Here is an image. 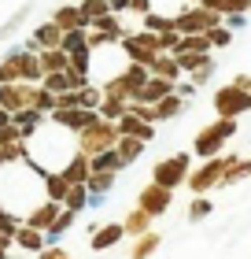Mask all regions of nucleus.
Wrapping results in <instances>:
<instances>
[{
  "instance_id": "40",
  "label": "nucleus",
  "mask_w": 251,
  "mask_h": 259,
  "mask_svg": "<svg viewBox=\"0 0 251 259\" xmlns=\"http://www.w3.org/2000/svg\"><path fill=\"white\" fill-rule=\"evenodd\" d=\"M67 56L70 52H81V49H89V37H85V30H70V33H63V45H59Z\"/></svg>"
},
{
  "instance_id": "19",
  "label": "nucleus",
  "mask_w": 251,
  "mask_h": 259,
  "mask_svg": "<svg viewBox=\"0 0 251 259\" xmlns=\"http://www.w3.org/2000/svg\"><path fill=\"white\" fill-rule=\"evenodd\" d=\"M44 119H48V115H41L37 108H22V111H15V115H11V122H15L19 130H22V137H33V134H37V130L44 126Z\"/></svg>"
},
{
  "instance_id": "1",
  "label": "nucleus",
  "mask_w": 251,
  "mask_h": 259,
  "mask_svg": "<svg viewBox=\"0 0 251 259\" xmlns=\"http://www.w3.org/2000/svg\"><path fill=\"white\" fill-rule=\"evenodd\" d=\"M41 63H37V52L30 49H11L4 60H0V85H8V81H33V85H41Z\"/></svg>"
},
{
  "instance_id": "53",
  "label": "nucleus",
  "mask_w": 251,
  "mask_h": 259,
  "mask_svg": "<svg viewBox=\"0 0 251 259\" xmlns=\"http://www.w3.org/2000/svg\"><path fill=\"white\" fill-rule=\"evenodd\" d=\"M233 85H240V89H251V78H247V74H236V78H233Z\"/></svg>"
},
{
  "instance_id": "27",
  "label": "nucleus",
  "mask_w": 251,
  "mask_h": 259,
  "mask_svg": "<svg viewBox=\"0 0 251 259\" xmlns=\"http://www.w3.org/2000/svg\"><path fill=\"white\" fill-rule=\"evenodd\" d=\"M89 30H96V33H104V37L107 41H122V22H118V15H115V11H111V15H104V19H96V22H89Z\"/></svg>"
},
{
  "instance_id": "47",
  "label": "nucleus",
  "mask_w": 251,
  "mask_h": 259,
  "mask_svg": "<svg viewBox=\"0 0 251 259\" xmlns=\"http://www.w3.org/2000/svg\"><path fill=\"white\" fill-rule=\"evenodd\" d=\"M26 11H30V8H19V11H15V15H11V19L4 22V26H0V37H11V30H15V26H19V22H22V19H26Z\"/></svg>"
},
{
  "instance_id": "34",
  "label": "nucleus",
  "mask_w": 251,
  "mask_h": 259,
  "mask_svg": "<svg viewBox=\"0 0 251 259\" xmlns=\"http://www.w3.org/2000/svg\"><path fill=\"white\" fill-rule=\"evenodd\" d=\"M81 15H85L89 22H96V19H104V15H111V0H81Z\"/></svg>"
},
{
  "instance_id": "49",
  "label": "nucleus",
  "mask_w": 251,
  "mask_h": 259,
  "mask_svg": "<svg viewBox=\"0 0 251 259\" xmlns=\"http://www.w3.org/2000/svg\"><path fill=\"white\" fill-rule=\"evenodd\" d=\"M37 259H70V255H67L63 248H56V244H52V248H41V252H37Z\"/></svg>"
},
{
  "instance_id": "18",
  "label": "nucleus",
  "mask_w": 251,
  "mask_h": 259,
  "mask_svg": "<svg viewBox=\"0 0 251 259\" xmlns=\"http://www.w3.org/2000/svg\"><path fill=\"white\" fill-rule=\"evenodd\" d=\"M126 237V226L122 222H111V226H100V230H92V252H107V248H115L118 241Z\"/></svg>"
},
{
  "instance_id": "30",
  "label": "nucleus",
  "mask_w": 251,
  "mask_h": 259,
  "mask_svg": "<svg viewBox=\"0 0 251 259\" xmlns=\"http://www.w3.org/2000/svg\"><path fill=\"white\" fill-rule=\"evenodd\" d=\"M115 152H118V159H122L126 163V167H129V163H133L137 156H140V152H144V141H140V137H118V145H115Z\"/></svg>"
},
{
  "instance_id": "13",
  "label": "nucleus",
  "mask_w": 251,
  "mask_h": 259,
  "mask_svg": "<svg viewBox=\"0 0 251 259\" xmlns=\"http://www.w3.org/2000/svg\"><path fill=\"white\" fill-rule=\"evenodd\" d=\"M59 45H63V30L48 19V22H41V26L33 30V37H30L26 49H30V52H41V49H59Z\"/></svg>"
},
{
  "instance_id": "10",
  "label": "nucleus",
  "mask_w": 251,
  "mask_h": 259,
  "mask_svg": "<svg viewBox=\"0 0 251 259\" xmlns=\"http://www.w3.org/2000/svg\"><path fill=\"white\" fill-rule=\"evenodd\" d=\"M170 200H174V189L148 182L144 189H140V196H137V207H140V211H148V215L155 219V215H163V211H170Z\"/></svg>"
},
{
  "instance_id": "16",
  "label": "nucleus",
  "mask_w": 251,
  "mask_h": 259,
  "mask_svg": "<svg viewBox=\"0 0 251 259\" xmlns=\"http://www.w3.org/2000/svg\"><path fill=\"white\" fill-rule=\"evenodd\" d=\"M115 126H118V134H126V137H140L144 145L155 137V122H144V119H140V115H133V111H126Z\"/></svg>"
},
{
  "instance_id": "38",
  "label": "nucleus",
  "mask_w": 251,
  "mask_h": 259,
  "mask_svg": "<svg viewBox=\"0 0 251 259\" xmlns=\"http://www.w3.org/2000/svg\"><path fill=\"white\" fill-rule=\"evenodd\" d=\"M100 100H104V89H100V85H92V81H89V85H81V93H78V104H81V108L96 111Z\"/></svg>"
},
{
  "instance_id": "9",
  "label": "nucleus",
  "mask_w": 251,
  "mask_h": 259,
  "mask_svg": "<svg viewBox=\"0 0 251 259\" xmlns=\"http://www.w3.org/2000/svg\"><path fill=\"white\" fill-rule=\"evenodd\" d=\"M222 174H225V156H211V159H203V167H196L192 174H188L185 185L196 196H203V193H211L214 185H222Z\"/></svg>"
},
{
  "instance_id": "11",
  "label": "nucleus",
  "mask_w": 251,
  "mask_h": 259,
  "mask_svg": "<svg viewBox=\"0 0 251 259\" xmlns=\"http://www.w3.org/2000/svg\"><path fill=\"white\" fill-rule=\"evenodd\" d=\"M96 119H100V115H96V111H89V108H56V111L48 115V122L70 130V134H81V130L92 126Z\"/></svg>"
},
{
  "instance_id": "43",
  "label": "nucleus",
  "mask_w": 251,
  "mask_h": 259,
  "mask_svg": "<svg viewBox=\"0 0 251 259\" xmlns=\"http://www.w3.org/2000/svg\"><path fill=\"white\" fill-rule=\"evenodd\" d=\"M207 41H211V49H225V45L233 41V30H229V26H225V22H222V26L207 30Z\"/></svg>"
},
{
  "instance_id": "2",
  "label": "nucleus",
  "mask_w": 251,
  "mask_h": 259,
  "mask_svg": "<svg viewBox=\"0 0 251 259\" xmlns=\"http://www.w3.org/2000/svg\"><path fill=\"white\" fill-rule=\"evenodd\" d=\"M118 126L115 122H104V119H96L92 126H85L81 134H74V148L81 152V156H96V152H107V148H115L118 145Z\"/></svg>"
},
{
  "instance_id": "39",
  "label": "nucleus",
  "mask_w": 251,
  "mask_h": 259,
  "mask_svg": "<svg viewBox=\"0 0 251 259\" xmlns=\"http://www.w3.org/2000/svg\"><path fill=\"white\" fill-rule=\"evenodd\" d=\"M85 204H89V189H85V185H70V193H67V200H63V207L78 215V211L85 207Z\"/></svg>"
},
{
  "instance_id": "7",
  "label": "nucleus",
  "mask_w": 251,
  "mask_h": 259,
  "mask_svg": "<svg viewBox=\"0 0 251 259\" xmlns=\"http://www.w3.org/2000/svg\"><path fill=\"white\" fill-rule=\"evenodd\" d=\"M214 111L218 119H240V115L251 111V89H240V85H222L214 93Z\"/></svg>"
},
{
  "instance_id": "21",
  "label": "nucleus",
  "mask_w": 251,
  "mask_h": 259,
  "mask_svg": "<svg viewBox=\"0 0 251 259\" xmlns=\"http://www.w3.org/2000/svg\"><path fill=\"white\" fill-rule=\"evenodd\" d=\"M148 74H155V78H166V81H177V78H181V67H177L174 52H159V56L152 60Z\"/></svg>"
},
{
  "instance_id": "41",
  "label": "nucleus",
  "mask_w": 251,
  "mask_h": 259,
  "mask_svg": "<svg viewBox=\"0 0 251 259\" xmlns=\"http://www.w3.org/2000/svg\"><path fill=\"white\" fill-rule=\"evenodd\" d=\"M211 56V52H207ZM207 56H199V52H174V60H177V67H181V74H192V70L207 60Z\"/></svg>"
},
{
  "instance_id": "5",
  "label": "nucleus",
  "mask_w": 251,
  "mask_h": 259,
  "mask_svg": "<svg viewBox=\"0 0 251 259\" xmlns=\"http://www.w3.org/2000/svg\"><path fill=\"white\" fill-rule=\"evenodd\" d=\"M188 174H192V156L188 152H174V156H166L152 167V182L166 185V189H177V185L188 182Z\"/></svg>"
},
{
  "instance_id": "46",
  "label": "nucleus",
  "mask_w": 251,
  "mask_h": 259,
  "mask_svg": "<svg viewBox=\"0 0 251 259\" xmlns=\"http://www.w3.org/2000/svg\"><path fill=\"white\" fill-rule=\"evenodd\" d=\"M19 141H26V137H22V130H19L15 122L0 126V145H19Z\"/></svg>"
},
{
  "instance_id": "44",
  "label": "nucleus",
  "mask_w": 251,
  "mask_h": 259,
  "mask_svg": "<svg viewBox=\"0 0 251 259\" xmlns=\"http://www.w3.org/2000/svg\"><path fill=\"white\" fill-rule=\"evenodd\" d=\"M214 67H218V63H214L211 56H207V60H203V63H199V67L192 70V74H188V78H192V85H196V89L203 85V81H211V74H214Z\"/></svg>"
},
{
  "instance_id": "20",
  "label": "nucleus",
  "mask_w": 251,
  "mask_h": 259,
  "mask_svg": "<svg viewBox=\"0 0 251 259\" xmlns=\"http://www.w3.org/2000/svg\"><path fill=\"white\" fill-rule=\"evenodd\" d=\"M89 170H92V167H89V156H81V152H74V156L67 159V167L59 170V174L67 178V185H85Z\"/></svg>"
},
{
  "instance_id": "45",
  "label": "nucleus",
  "mask_w": 251,
  "mask_h": 259,
  "mask_svg": "<svg viewBox=\"0 0 251 259\" xmlns=\"http://www.w3.org/2000/svg\"><path fill=\"white\" fill-rule=\"evenodd\" d=\"M207 215H211V200H207V196H196L192 207H188V219L199 222V219H207Z\"/></svg>"
},
{
  "instance_id": "51",
  "label": "nucleus",
  "mask_w": 251,
  "mask_h": 259,
  "mask_svg": "<svg viewBox=\"0 0 251 259\" xmlns=\"http://www.w3.org/2000/svg\"><path fill=\"white\" fill-rule=\"evenodd\" d=\"M174 93H177V97H196V85H192V81H181V85H174Z\"/></svg>"
},
{
  "instance_id": "15",
  "label": "nucleus",
  "mask_w": 251,
  "mask_h": 259,
  "mask_svg": "<svg viewBox=\"0 0 251 259\" xmlns=\"http://www.w3.org/2000/svg\"><path fill=\"white\" fill-rule=\"evenodd\" d=\"M174 85H177V81H166V78H148L144 81V85H140V93H137V104H148V108H152V104H159L163 97H170V93H174Z\"/></svg>"
},
{
  "instance_id": "23",
  "label": "nucleus",
  "mask_w": 251,
  "mask_h": 259,
  "mask_svg": "<svg viewBox=\"0 0 251 259\" xmlns=\"http://www.w3.org/2000/svg\"><path fill=\"white\" fill-rule=\"evenodd\" d=\"M185 97H177V93H170V97H163L159 104H152V111H155V122H166V119H174V115H181L185 111Z\"/></svg>"
},
{
  "instance_id": "6",
  "label": "nucleus",
  "mask_w": 251,
  "mask_h": 259,
  "mask_svg": "<svg viewBox=\"0 0 251 259\" xmlns=\"http://www.w3.org/2000/svg\"><path fill=\"white\" fill-rule=\"evenodd\" d=\"M122 52H126V60L129 63H140V67H152V60L159 56V33H148V30H140V33H122Z\"/></svg>"
},
{
  "instance_id": "4",
  "label": "nucleus",
  "mask_w": 251,
  "mask_h": 259,
  "mask_svg": "<svg viewBox=\"0 0 251 259\" xmlns=\"http://www.w3.org/2000/svg\"><path fill=\"white\" fill-rule=\"evenodd\" d=\"M152 74H148V67H140V63H126V70H118V74H111L104 81V97H118V100H133L140 85H144Z\"/></svg>"
},
{
  "instance_id": "8",
  "label": "nucleus",
  "mask_w": 251,
  "mask_h": 259,
  "mask_svg": "<svg viewBox=\"0 0 251 259\" xmlns=\"http://www.w3.org/2000/svg\"><path fill=\"white\" fill-rule=\"evenodd\" d=\"M214 26H222V15L203 4H188L181 15H174V30L177 33H207Z\"/></svg>"
},
{
  "instance_id": "56",
  "label": "nucleus",
  "mask_w": 251,
  "mask_h": 259,
  "mask_svg": "<svg viewBox=\"0 0 251 259\" xmlns=\"http://www.w3.org/2000/svg\"><path fill=\"white\" fill-rule=\"evenodd\" d=\"M247 174H251V159H247Z\"/></svg>"
},
{
  "instance_id": "3",
  "label": "nucleus",
  "mask_w": 251,
  "mask_h": 259,
  "mask_svg": "<svg viewBox=\"0 0 251 259\" xmlns=\"http://www.w3.org/2000/svg\"><path fill=\"white\" fill-rule=\"evenodd\" d=\"M236 134V119H218V122H211V126H203L196 141H192V152L199 159H211V156H222L225 152V141H229Z\"/></svg>"
},
{
  "instance_id": "57",
  "label": "nucleus",
  "mask_w": 251,
  "mask_h": 259,
  "mask_svg": "<svg viewBox=\"0 0 251 259\" xmlns=\"http://www.w3.org/2000/svg\"><path fill=\"white\" fill-rule=\"evenodd\" d=\"M192 4H199V0H192Z\"/></svg>"
},
{
  "instance_id": "26",
  "label": "nucleus",
  "mask_w": 251,
  "mask_h": 259,
  "mask_svg": "<svg viewBox=\"0 0 251 259\" xmlns=\"http://www.w3.org/2000/svg\"><path fill=\"white\" fill-rule=\"evenodd\" d=\"M203 8H211V11H218V15H247L251 11V0H199Z\"/></svg>"
},
{
  "instance_id": "17",
  "label": "nucleus",
  "mask_w": 251,
  "mask_h": 259,
  "mask_svg": "<svg viewBox=\"0 0 251 259\" xmlns=\"http://www.w3.org/2000/svg\"><path fill=\"white\" fill-rule=\"evenodd\" d=\"M52 22H56L63 33H70V30H89V19L81 15L78 4H63L59 11H52Z\"/></svg>"
},
{
  "instance_id": "52",
  "label": "nucleus",
  "mask_w": 251,
  "mask_h": 259,
  "mask_svg": "<svg viewBox=\"0 0 251 259\" xmlns=\"http://www.w3.org/2000/svg\"><path fill=\"white\" fill-rule=\"evenodd\" d=\"M111 11L118 15V11H129V0H111Z\"/></svg>"
},
{
  "instance_id": "36",
  "label": "nucleus",
  "mask_w": 251,
  "mask_h": 259,
  "mask_svg": "<svg viewBox=\"0 0 251 259\" xmlns=\"http://www.w3.org/2000/svg\"><path fill=\"white\" fill-rule=\"evenodd\" d=\"M247 174V163L244 159H236V156H225V174H222V185H233V182H240Z\"/></svg>"
},
{
  "instance_id": "32",
  "label": "nucleus",
  "mask_w": 251,
  "mask_h": 259,
  "mask_svg": "<svg viewBox=\"0 0 251 259\" xmlns=\"http://www.w3.org/2000/svg\"><path fill=\"white\" fill-rule=\"evenodd\" d=\"M174 52H199V56H207L211 41H207V33H181V41H177Z\"/></svg>"
},
{
  "instance_id": "54",
  "label": "nucleus",
  "mask_w": 251,
  "mask_h": 259,
  "mask_svg": "<svg viewBox=\"0 0 251 259\" xmlns=\"http://www.w3.org/2000/svg\"><path fill=\"white\" fill-rule=\"evenodd\" d=\"M8 122H11V115H8L4 108H0V126H8Z\"/></svg>"
},
{
  "instance_id": "35",
  "label": "nucleus",
  "mask_w": 251,
  "mask_h": 259,
  "mask_svg": "<svg viewBox=\"0 0 251 259\" xmlns=\"http://www.w3.org/2000/svg\"><path fill=\"white\" fill-rule=\"evenodd\" d=\"M70 226H74V211H67V207H63V211H59V219L52 222V230L44 233V241H48V244H52V241H59Z\"/></svg>"
},
{
  "instance_id": "22",
  "label": "nucleus",
  "mask_w": 251,
  "mask_h": 259,
  "mask_svg": "<svg viewBox=\"0 0 251 259\" xmlns=\"http://www.w3.org/2000/svg\"><path fill=\"white\" fill-rule=\"evenodd\" d=\"M37 63H41V74H56V70H67L70 56L63 49H41L37 52Z\"/></svg>"
},
{
  "instance_id": "28",
  "label": "nucleus",
  "mask_w": 251,
  "mask_h": 259,
  "mask_svg": "<svg viewBox=\"0 0 251 259\" xmlns=\"http://www.w3.org/2000/svg\"><path fill=\"white\" fill-rule=\"evenodd\" d=\"M111 185H115V170H89V178H85L89 196H104V193H111Z\"/></svg>"
},
{
  "instance_id": "50",
  "label": "nucleus",
  "mask_w": 251,
  "mask_h": 259,
  "mask_svg": "<svg viewBox=\"0 0 251 259\" xmlns=\"http://www.w3.org/2000/svg\"><path fill=\"white\" fill-rule=\"evenodd\" d=\"M129 11H137V15H148V11H152V0H129Z\"/></svg>"
},
{
  "instance_id": "48",
  "label": "nucleus",
  "mask_w": 251,
  "mask_h": 259,
  "mask_svg": "<svg viewBox=\"0 0 251 259\" xmlns=\"http://www.w3.org/2000/svg\"><path fill=\"white\" fill-rule=\"evenodd\" d=\"M177 41H181V33H177V30L159 33V49H163V52H174V49H177Z\"/></svg>"
},
{
  "instance_id": "55",
  "label": "nucleus",
  "mask_w": 251,
  "mask_h": 259,
  "mask_svg": "<svg viewBox=\"0 0 251 259\" xmlns=\"http://www.w3.org/2000/svg\"><path fill=\"white\" fill-rule=\"evenodd\" d=\"M0 259H8V248H0Z\"/></svg>"
},
{
  "instance_id": "33",
  "label": "nucleus",
  "mask_w": 251,
  "mask_h": 259,
  "mask_svg": "<svg viewBox=\"0 0 251 259\" xmlns=\"http://www.w3.org/2000/svg\"><path fill=\"white\" fill-rule=\"evenodd\" d=\"M89 167H92V170H115V174H118V170L126 167V163L118 159V152H115V148H107V152H96V156L89 159Z\"/></svg>"
},
{
  "instance_id": "31",
  "label": "nucleus",
  "mask_w": 251,
  "mask_h": 259,
  "mask_svg": "<svg viewBox=\"0 0 251 259\" xmlns=\"http://www.w3.org/2000/svg\"><path fill=\"white\" fill-rule=\"evenodd\" d=\"M159 241H163V237H159V233H152V230H148V233H140L137 244L129 248V259H152V252L159 248Z\"/></svg>"
},
{
  "instance_id": "25",
  "label": "nucleus",
  "mask_w": 251,
  "mask_h": 259,
  "mask_svg": "<svg viewBox=\"0 0 251 259\" xmlns=\"http://www.w3.org/2000/svg\"><path fill=\"white\" fill-rule=\"evenodd\" d=\"M11 241H15L19 248H26V252H41V248H44V233H41V230H33L30 222H26V226H19Z\"/></svg>"
},
{
  "instance_id": "29",
  "label": "nucleus",
  "mask_w": 251,
  "mask_h": 259,
  "mask_svg": "<svg viewBox=\"0 0 251 259\" xmlns=\"http://www.w3.org/2000/svg\"><path fill=\"white\" fill-rule=\"evenodd\" d=\"M126 111H129V100H118V97H104L100 108H96V115H100L104 122H118Z\"/></svg>"
},
{
  "instance_id": "12",
  "label": "nucleus",
  "mask_w": 251,
  "mask_h": 259,
  "mask_svg": "<svg viewBox=\"0 0 251 259\" xmlns=\"http://www.w3.org/2000/svg\"><path fill=\"white\" fill-rule=\"evenodd\" d=\"M59 211H63V204H56V200H48V196H44V200H41V204H37V207H33V211H30V215H26V222H30V226H33V230H41V233H48V230H52V222L59 219Z\"/></svg>"
},
{
  "instance_id": "24",
  "label": "nucleus",
  "mask_w": 251,
  "mask_h": 259,
  "mask_svg": "<svg viewBox=\"0 0 251 259\" xmlns=\"http://www.w3.org/2000/svg\"><path fill=\"white\" fill-rule=\"evenodd\" d=\"M41 182H44V196H48V200H56V204H63V200H67L70 185H67V178H63L59 170H48V174H41Z\"/></svg>"
},
{
  "instance_id": "14",
  "label": "nucleus",
  "mask_w": 251,
  "mask_h": 259,
  "mask_svg": "<svg viewBox=\"0 0 251 259\" xmlns=\"http://www.w3.org/2000/svg\"><path fill=\"white\" fill-rule=\"evenodd\" d=\"M81 85H89V81L78 78L74 70H56V74H44L41 78V89L44 93H70V89H81Z\"/></svg>"
},
{
  "instance_id": "42",
  "label": "nucleus",
  "mask_w": 251,
  "mask_h": 259,
  "mask_svg": "<svg viewBox=\"0 0 251 259\" xmlns=\"http://www.w3.org/2000/svg\"><path fill=\"white\" fill-rule=\"evenodd\" d=\"M144 30H148V33H166V30H174V19L148 11V15H144Z\"/></svg>"
},
{
  "instance_id": "37",
  "label": "nucleus",
  "mask_w": 251,
  "mask_h": 259,
  "mask_svg": "<svg viewBox=\"0 0 251 259\" xmlns=\"http://www.w3.org/2000/svg\"><path fill=\"white\" fill-rule=\"evenodd\" d=\"M148 222H152V215H148V211H129V219L122 222V226H126V233H133V237H140V233H148Z\"/></svg>"
}]
</instances>
